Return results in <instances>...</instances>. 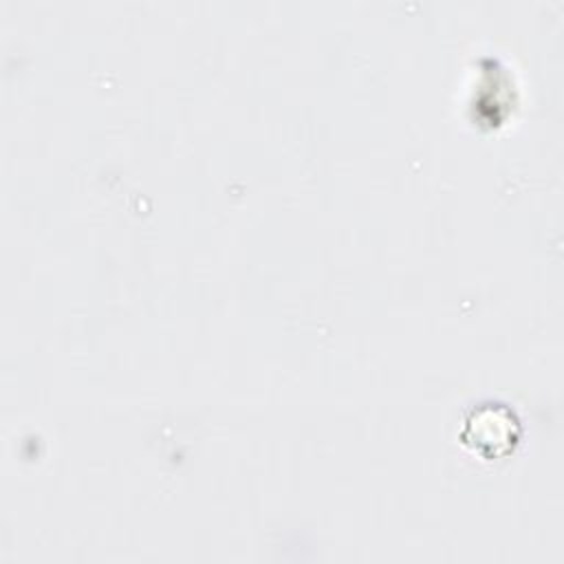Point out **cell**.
Listing matches in <instances>:
<instances>
[{"mask_svg":"<svg viewBox=\"0 0 564 564\" xmlns=\"http://www.w3.org/2000/svg\"><path fill=\"white\" fill-rule=\"evenodd\" d=\"M516 427H518V423H516L513 414L505 408L498 414L494 427L485 425L482 419L474 412V416L467 419V423H465L463 438H465V443H471L476 449H480L485 454H498L500 449H507L513 443Z\"/></svg>","mask_w":564,"mask_h":564,"instance_id":"cell-1","label":"cell"}]
</instances>
